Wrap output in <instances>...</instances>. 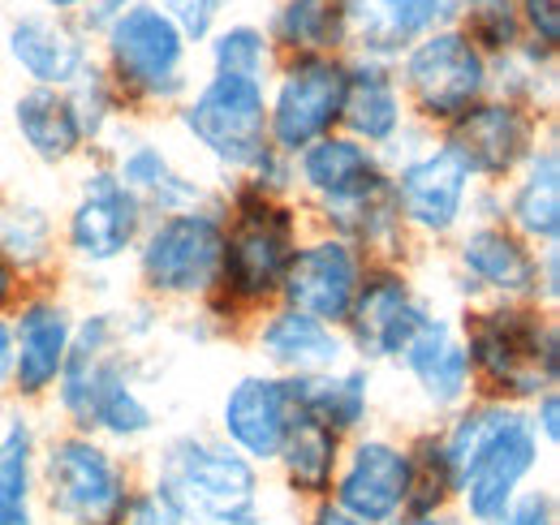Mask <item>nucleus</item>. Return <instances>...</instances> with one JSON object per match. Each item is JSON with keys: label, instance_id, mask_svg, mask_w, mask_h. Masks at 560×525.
I'll use <instances>...</instances> for the list:
<instances>
[{"label": "nucleus", "instance_id": "nucleus-3", "mask_svg": "<svg viewBox=\"0 0 560 525\" xmlns=\"http://www.w3.org/2000/svg\"><path fill=\"white\" fill-rule=\"evenodd\" d=\"M147 478L173 491L190 525H272V478L215 431L190 427L160 440Z\"/></svg>", "mask_w": 560, "mask_h": 525}, {"label": "nucleus", "instance_id": "nucleus-46", "mask_svg": "<svg viewBox=\"0 0 560 525\" xmlns=\"http://www.w3.org/2000/svg\"><path fill=\"white\" fill-rule=\"evenodd\" d=\"M462 525H466V522H462Z\"/></svg>", "mask_w": 560, "mask_h": 525}, {"label": "nucleus", "instance_id": "nucleus-22", "mask_svg": "<svg viewBox=\"0 0 560 525\" xmlns=\"http://www.w3.org/2000/svg\"><path fill=\"white\" fill-rule=\"evenodd\" d=\"M393 366L406 371L410 388L419 393V400L435 418H448L453 409H462L475 396L470 358H466V345H462V331H457L453 315L431 311L427 324L415 331V340L401 349V358Z\"/></svg>", "mask_w": 560, "mask_h": 525}, {"label": "nucleus", "instance_id": "nucleus-37", "mask_svg": "<svg viewBox=\"0 0 560 525\" xmlns=\"http://www.w3.org/2000/svg\"><path fill=\"white\" fill-rule=\"evenodd\" d=\"M495 525H560V500L552 482H530L500 517Z\"/></svg>", "mask_w": 560, "mask_h": 525}, {"label": "nucleus", "instance_id": "nucleus-30", "mask_svg": "<svg viewBox=\"0 0 560 525\" xmlns=\"http://www.w3.org/2000/svg\"><path fill=\"white\" fill-rule=\"evenodd\" d=\"M341 448L346 440L315 427V422H298L280 448V457L272 460V478H277V491L306 509V504H319L332 495V478H337V465H341Z\"/></svg>", "mask_w": 560, "mask_h": 525}, {"label": "nucleus", "instance_id": "nucleus-34", "mask_svg": "<svg viewBox=\"0 0 560 525\" xmlns=\"http://www.w3.org/2000/svg\"><path fill=\"white\" fill-rule=\"evenodd\" d=\"M462 13H466L462 31L470 35V44L488 61L509 57L526 39V31H522V0H466Z\"/></svg>", "mask_w": 560, "mask_h": 525}, {"label": "nucleus", "instance_id": "nucleus-38", "mask_svg": "<svg viewBox=\"0 0 560 525\" xmlns=\"http://www.w3.org/2000/svg\"><path fill=\"white\" fill-rule=\"evenodd\" d=\"M229 0H160V9L173 18V26L186 35V44H203L215 35V22Z\"/></svg>", "mask_w": 560, "mask_h": 525}, {"label": "nucleus", "instance_id": "nucleus-5", "mask_svg": "<svg viewBox=\"0 0 560 525\" xmlns=\"http://www.w3.org/2000/svg\"><path fill=\"white\" fill-rule=\"evenodd\" d=\"M224 207V259L220 280L208 298L211 319H229L242 311L277 306L284 267L302 242V220L289 198L264 195L246 182H233Z\"/></svg>", "mask_w": 560, "mask_h": 525}, {"label": "nucleus", "instance_id": "nucleus-42", "mask_svg": "<svg viewBox=\"0 0 560 525\" xmlns=\"http://www.w3.org/2000/svg\"><path fill=\"white\" fill-rule=\"evenodd\" d=\"M18 298H22V276L13 271V262L0 255V315H9L18 306Z\"/></svg>", "mask_w": 560, "mask_h": 525}, {"label": "nucleus", "instance_id": "nucleus-6", "mask_svg": "<svg viewBox=\"0 0 560 525\" xmlns=\"http://www.w3.org/2000/svg\"><path fill=\"white\" fill-rule=\"evenodd\" d=\"M142 469L121 448L57 427L39 444L35 504L48 525H117Z\"/></svg>", "mask_w": 560, "mask_h": 525}, {"label": "nucleus", "instance_id": "nucleus-24", "mask_svg": "<svg viewBox=\"0 0 560 525\" xmlns=\"http://www.w3.org/2000/svg\"><path fill=\"white\" fill-rule=\"evenodd\" d=\"M4 52L26 78V86H52V91H70L95 66L86 35L66 18H48V13L18 18L4 35Z\"/></svg>", "mask_w": 560, "mask_h": 525}, {"label": "nucleus", "instance_id": "nucleus-28", "mask_svg": "<svg viewBox=\"0 0 560 525\" xmlns=\"http://www.w3.org/2000/svg\"><path fill=\"white\" fill-rule=\"evenodd\" d=\"M9 126L18 133L22 151L44 168H66L78 155H86V138L73 117L66 91L52 86H22L9 104Z\"/></svg>", "mask_w": 560, "mask_h": 525}, {"label": "nucleus", "instance_id": "nucleus-18", "mask_svg": "<svg viewBox=\"0 0 560 525\" xmlns=\"http://www.w3.org/2000/svg\"><path fill=\"white\" fill-rule=\"evenodd\" d=\"M298 400H293V380H280L272 371H246L237 375L215 409V435L237 448L259 469H272L280 457L289 431L298 427Z\"/></svg>", "mask_w": 560, "mask_h": 525}, {"label": "nucleus", "instance_id": "nucleus-29", "mask_svg": "<svg viewBox=\"0 0 560 525\" xmlns=\"http://www.w3.org/2000/svg\"><path fill=\"white\" fill-rule=\"evenodd\" d=\"M293 400H298V418L302 422H315V427L350 440V435L371 427V413H375V371L362 366V362H346L337 371L293 380Z\"/></svg>", "mask_w": 560, "mask_h": 525}, {"label": "nucleus", "instance_id": "nucleus-33", "mask_svg": "<svg viewBox=\"0 0 560 525\" xmlns=\"http://www.w3.org/2000/svg\"><path fill=\"white\" fill-rule=\"evenodd\" d=\"M211 73H233V78H255V82H272L277 57H272V39L259 26H229L211 35Z\"/></svg>", "mask_w": 560, "mask_h": 525}, {"label": "nucleus", "instance_id": "nucleus-44", "mask_svg": "<svg viewBox=\"0 0 560 525\" xmlns=\"http://www.w3.org/2000/svg\"><path fill=\"white\" fill-rule=\"evenodd\" d=\"M388 525H462V517L457 513H401Z\"/></svg>", "mask_w": 560, "mask_h": 525}, {"label": "nucleus", "instance_id": "nucleus-17", "mask_svg": "<svg viewBox=\"0 0 560 525\" xmlns=\"http://www.w3.org/2000/svg\"><path fill=\"white\" fill-rule=\"evenodd\" d=\"M366 267H371L366 255L353 250L350 242L337 237V233L302 237L289 267H284L277 302L289 306V311H302V315L319 319V324H328V328H346Z\"/></svg>", "mask_w": 560, "mask_h": 525}, {"label": "nucleus", "instance_id": "nucleus-36", "mask_svg": "<svg viewBox=\"0 0 560 525\" xmlns=\"http://www.w3.org/2000/svg\"><path fill=\"white\" fill-rule=\"evenodd\" d=\"M117 525H190V517H186V509L173 500L168 487H160L155 478L142 474L139 487L130 491V500H126V509H121V522Z\"/></svg>", "mask_w": 560, "mask_h": 525}, {"label": "nucleus", "instance_id": "nucleus-39", "mask_svg": "<svg viewBox=\"0 0 560 525\" xmlns=\"http://www.w3.org/2000/svg\"><path fill=\"white\" fill-rule=\"evenodd\" d=\"M526 418H530L535 435L544 440V448L557 453V444H560V393L557 388H548V393L535 396V400L526 405Z\"/></svg>", "mask_w": 560, "mask_h": 525}, {"label": "nucleus", "instance_id": "nucleus-9", "mask_svg": "<svg viewBox=\"0 0 560 525\" xmlns=\"http://www.w3.org/2000/svg\"><path fill=\"white\" fill-rule=\"evenodd\" d=\"M406 133L380 151L384 168H388V182H393L401 224L410 233H419V237H431V242L457 237L466 229V220L475 215L479 182L470 177L462 155L440 133L435 138L415 133L410 138L415 147H406Z\"/></svg>", "mask_w": 560, "mask_h": 525}, {"label": "nucleus", "instance_id": "nucleus-10", "mask_svg": "<svg viewBox=\"0 0 560 525\" xmlns=\"http://www.w3.org/2000/svg\"><path fill=\"white\" fill-rule=\"evenodd\" d=\"M177 126L215 168H224L237 182L272 155V142H268V82L233 78V73H208L177 104Z\"/></svg>", "mask_w": 560, "mask_h": 525}, {"label": "nucleus", "instance_id": "nucleus-11", "mask_svg": "<svg viewBox=\"0 0 560 525\" xmlns=\"http://www.w3.org/2000/svg\"><path fill=\"white\" fill-rule=\"evenodd\" d=\"M397 82L406 91L410 117L440 133L491 95V61L462 26H440L401 52Z\"/></svg>", "mask_w": 560, "mask_h": 525}, {"label": "nucleus", "instance_id": "nucleus-4", "mask_svg": "<svg viewBox=\"0 0 560 525\" xmlns=\"http://www.w3.org/2000/svg\"><path fill=\"white\" fill-rule=\"evenodd\" d=\"M475 396L526 409L560 380V331L539 302H479L462 319Z\"/></svg>", "mask_w": 560, "mask_h": 525}, {"label": "nucleus", "instance_id": "nucleus-15", "mask_svg": "<svg viewBox=\"0 0 560 525\" xmlns=\"http://www.w3.org/2000/svg\"><path fill=\"white\" fill-rule=\"evenodd\" d=\"M431 302L419 293L410 271L401 262H371L358 298L346 319V340H350L353 362L362 366H384L397 362L401 349L415 340V331L427 324Z\"/></svg>", "mask_w": 560, "mask_h": 525}, {"label": "nucleus", "instance_id": "nucleus-40", "mask_svg": "<svg viewBox=\"0 0 560 525\" xmlns=\"http://www.w3.org/2000/svg\"><path fill=\"white\" fill-rule=\"evenodd\" d=\"M293 525H362L358 517H350L346 509H337L332 500H319V504H306L298 509V522Z\"/></svg>", "mask_w": 560, "mask_h": 525}, {"label": "nucleus", "instance_id": "nucleus-43", "mask_svg": "<svg viewBox=\"0 0 560 525\" xmlns=\"http://www.w3.org/2000/svg\"><path fill=\"white\" fill-rule=\"evenodd\" d=\"M13 380V331H9V315H0V393H9Z\"/></svg>", "mask_w": 560, "mask_h": 525}, {"label": "nucleus", "instance_id": "nucleus-14", "mask_svg": "<svg viewBox=\"0 0 560 525\" xmlns=\"http://www.w3.org/2000/svg\"><path fill=\"white\" fill-rule=\"evenodd\" d=\"M147 220L151 215L117 182V173L108 164H91L61 220V250L82 267H117L135 255Z\"/></svg>", "mask_w": 560, "mask_h": 525}, {"label": "nucleus", "instance_id": "nucleus-16", "mask_svg": "<svg viewBox=\"0 0 560 525\" xmlns=\"http://www.w3.org/2000/svg\"><path fill=\"white\" fill-rule=\"evenodd\" d=\"M440 138L462 155V164L470 168V177L483 190H500L530 160V151L544 142L539 138V113H530L522 104H509L500 95H488L483 104L462 113L453 126L440 130Z\"/></svg>", "mask_w": 560, "mask_h": 525}, {"label": "nucleus", "instance_id": "nucleus-32", "mask_svg": "<svg viewBox=\"0 0 560 525\" xmlns=\"http://www.w3.org/2000/svg\"><path fill=\"white\" fill-rule=\"evenodd\" d=\"M57 215L35 198H0V255L13 262L18 276H39L57 259Z\"/></svg>", "mask_w": 560, "mask_h": 525}, {"label": "nucleus", "instance_id": "nucleus-1", "mask_svg": "<svg viewBox=\"0 0 560 525\" xmlns=\"http://www.w3.org/2000/svg\"><path fill=\"white\" fill-rule=\"evenodd\" d=\"M61 422L113 448H139L160 431V413L139 380V353L117 311L73 319V340L52 388Z\"/></svg>", "mask_w": 560, "mask_h": 525}, {"label": "nucleus", "instance_id": "nucleus-13", "mask_svg": "<svg viewBox=\"0 0 560 525\" xmlns=\"http://www.w3.org/2000/svg\"><path fill=\"white\" fill-rule=\"evenodd\" d=\"M337 509H346L362 525H388L415 504V457L410 440L393 431H358L341 448V465L332 478Z\"/></svg>", "mask_w": 560, "mask_h": 525}, {"label": "nucleus", "instance_id": "nucleus-31", "mask_svg": "<svg viewBox=\"0 0 560 525\" xmlns=\"http://www.w3.org/2000/svg\"><path fill=\"white\" fill-rule=\"evenodd\" d=\"M353 0H284L272 22V44L298 52H341L350 44Z\"/></svg>", "mask_w": 560, "mask_h": 525}, {"label": "nucleus", "instance_id": "nucleus-20", "mask_svg": "<svg viewBox=\"0 0 560 525\" xmlns=\"http://www.w3.org/2000/svg\"><path fill=\"white\" fill-rule=\"evenodd\" d=\"M73 315L70 302L57 293H31L18 298V306L9 311V331H13V380L9 393L18 396V405H35L44 396H52L66 353L73 340Z\"/></svg>", "mask_w": 560, "mask_h": 525}, {"label": "nucleus", "instance_id": "nucleus-8", "mask_svg": "<svg viewBox=\"0 0 560 525\" xmlns=\"http://www.w3.org/2000/svg\"><path fill=\"white\" fill-rule=\"evenodd\" d=\"M130 259L139 271V284L155 302H208L224 259L220 198L203 207L151 215Z\"/></svg>", "mask_w": 560, "mask_h": 525}, {"label": "nucleus", "instance_id": "nucleus-23", "mask_svg": "<svg viewBox=\"0 0 560 525\" xmlns=\"http://www.w3.org/2000/svg\"><path fill=\"white\" fill-rule=\"evenodd\" d=\"M255 353L264 371H272L280 380H306L353 362L346 331L328 328L302 311H289L280 302L268 306L264 319L255 324Z\"/></svg>", "mask_w": 560, "mask_h": 525}, {"label": "nucleus", "instance_id": "nucleus-35", "mask_svg": "<svg viewBox=\"0 0 560 525\" xmlns=\"http://www.w3.org/2000/svg\"><path fill=\"white\" fill-rule=\"evenodd\" d=\"M66 95H70L73 117H78V126H82V138H86V147H100L108 133L117 130V121L126 117V104H121V95L113 91L108 73H104L100 66L86 69V73L73 82Z\"/></svg>", "mask_w": 560, "mask_h": 525}, {"label": "nucleus", "instance_id": "nucleus-2", "mask_svg": "<svg viewBox=\"0 0 560 525\" xmlns=\"http://www.w3.org/2000/svg\"><path fill=\"white\" fill-rule=\"evenodd\" d=\"M435 431L453 469V513L466 525H495L530 482H539L552 457L526 409L488 396H470L462 409L435 422Z\"/></svg>", "mask_w": 560, "mask_h": 525}, {"label": "nucleus", "instance_id": "nucleus-25", "mask_svg": "<svg viewBox=\"0 0 560 525\" xmlns=\"http://www.w3.org/2000/svg\"><path fill=\"white\" fill-rule=\"evenodd\" d=\"M495 207L500 220L535 250L560 246V151L552 138H544L530 160L495 190Z\"/></svg>", "mask_w": 560, "mask_h": 525}, {"label": "nucleus", "instance_id": "nucleus-21", "mask_svg": "<svg viewBox=\"0 0 560 525\" xmlns=\"http://www.w3.org/2000/svg\"><path fill=\"white\" fill-rule=\"evenodd\" d=\"M388 186L384 155L350 133H328L293 155V190L315 202L319 220L332 211H346L362 198L380 195Z\"/></svg>", "mask_w": 560, "mask_h": 525}, {"label": "nucleus", "instance_id": "nucleus-19", "mask_svg": "<svg viewBox=\"0 0 560 525\" xmlns=\"http://www.w3.org/2000/svg\"><path fill=\"white\" fill-rule=\"evenodd\" d=\"M453 262L466 298L483 302H535L539 250L522 242L504 220H470L457 233Z\"/></svg>", "mask_w": 560, "mask_h": 525}, {"label": "nucleus", "instance_id": "nucleus-27", "mask_svg": "<svg viewBox=\"0 0 560 525\" xmlns=\"http://www.w3.org/2000/svg\"><path fill=\"white\" fill-rule=\"evenodd\" d=\"M410 130V104L397 82V69L375 57H353L350 82H346V108H341V133L384 151Z\"/></svg>", "mask_w": 560, "mask_h": 525}, {"label": "nucleus", "instance_id": "nucleus-41", "mask_svg": "<svg viewBox=\"0 0 560 525\" xmlns=\"http://www.w3.org/2000/svg\"><path fill=\"white\" fill-rule=\"evenodd\" d=\"M0 525H44L35 500H13L0 491Z\"/></svg>", "mask_w": 560, "mask_h": 525}, {"label": "nucleus", "instance_id": "nucleus-26", "mask_svg": "<svg viewBox=\"0 0 560 525\" xmlns=\"http://www.w3.org/2000/svg\"><path fill=\"white\" fill-rule=\"evenodd\" d=\"M104 164L117 173V182L130 195L139 198L147 215H168V211H186V207L211 202L208 182H199L195 173H186L164 142H151V138L117 142V151Z\"/></svg>", "mask_w": 560, "mask_h": 525}, {"label": "nucleus", "instance_id": "nucleus-7", "mask_svg": "<svg viewBox=\"0 0 560 525\" xmlns=\"http://www.w3.org/2000/svg\"><path fill=\"white\" fill-rule=\"evenodd\" d=\"M104 73L130 108H177L190 95V44L173 18L135 0L104 26Z\"/></svg>", "mask_w": 560, "mask_h": 525}, {"label": "nucleus", "instance_id": "nucleus-12", "mask_svg": "<svg viewBox=\"0 0 560 525\" xmlns=\"http://www.w3.org/2000/svg\"><path fill=\"white\" fill-rule=\"evenodd\" d=\"M350 61L341 52H298L268 82V142L284 160L341 130Z\"/></svg>", "mask_w": 560, "mask_h": 525}, {"label": "nucleus", "instance_id": "nucleus-45", "mask_svg": "<svg viewBox=\"0 0 560 525\" xmlns=\"http://www.w3.org/2000/svg\"><path fill=\"white\" fill-rule=\"evenodd\" d=\"M48 9H57V13H66V9H78V4H91V0H44Z\"/></svg>", "mask_w": 560, "mask_h": 525}]
</instances>
